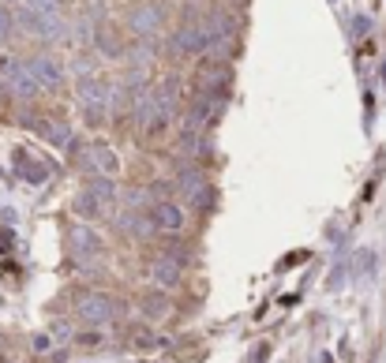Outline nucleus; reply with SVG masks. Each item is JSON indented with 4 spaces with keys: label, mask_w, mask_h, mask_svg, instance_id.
<instances>
[{
    "label": "nucleus",
    "mask_w": 386,
    "mask_h": 363,
    "mask_svg": "<svg viewBox=\"0 0 386 363\" xmlns=\"http://www.w3.org/2000/svg\"><path fill=\"white\" fill-rule=\"evenodd\" d=\"M165 311H169L165 296H146V300H143V315H146V319H161Z\"/></svg>",
    "instance_id": "nucleus-15"
},
{
    "label": "nucleus",
    "mask_w": 386,
    "mask_h": 363,
    "mask_svg": "<svg viewBox=\"0 0 386 363\" xmlns=\"http://www.w3.org/2000/svg\"><path fill=\"white\" fill-rule=\"evenodd\" d=\"M116 315V303H113V296H105V292H87L79 300V319L82 322H94V326H102L109 322Z\"/></svg>",
    "instance_id": "nucleus-7"
},
{
    "label": "nucleus",
    "mask_w": 386,
    "mask_h": 363,
    "mask_svg": "<svg viewBox=\"0 0 386 363\" xmlns=\"http://www.w3.org/2000/svg\"><path fill=\"white\" fill-rule=\"evenodd\" d=\"M68 240H71V255H76V258H98V255L105 251V247H102V240H98L90 229H82V225L71 229V232H68Z\"/></svg>",
    "instance_id": "nucleus-9"
},
{
    "label": "nucleus",
    "mask_w": 386,
    "mask_h": 363,
    "mask_svg": "<svg viewBox=\"0 0 386 363\" xmlns=\"http://www.w3.org/2000/svg\"><path fill=\"white\" fill-rule=\"evenodd\" d=\"M113 94L116 90L109 87L105 79H98V76H87L79 82V101H82V113H87V120L94 127H102L109 113H113Z\"/></svg>",
    "instance_id": "nucleus-1"
},
{
    "label": "nucleus",
    "mask_w": 386,
    "mask_h": 363,
    "mask_svg": "<svg viewBox=\"0 0 386 363\" xmlns=\"http://www.w3.org/2000/svg\"><path fill=\"white\" fill-rule=\"evenodd\" d=\"M38 132L49 139L53 146H71V127H68V120H42Z\"/></svg>",
    "instance_id": "nucleus-11"
},
{
    "label": "nucleus",
    "mask_w": 386,
    "mask_h": 363,
    "mask_svg": "<svg viewBox=\"0 0 386 363\" xmlns=\"http://www.w3.org/2000/svg\"><path fill=\"white\" fill-rule=\"evenodd\" d=\"M0 79H4V90L15 98H38L42 87L34 82L26 60H12V57H0Z\"/></svg>",
    "instance_id": "nucleus-2"
},
{
    "label": "nucleus",
    "mask_w": 386,
    "mask_h": 363,
    "mask_svg": "<svg viewBox=\"0 0 386 363\" xmlns=\"http://www.w3.org/2000/svg\"><path fill=\"white\" fill-rule=\"evenodd\" d=\"M4 4H12V8H19V4H26V0H4Z\"/></svg>",
    "instance_id": "nucleus-16"
},
{
    "label": "nucleus",
    "mask_w": 386,
    "mask_h": 363,
    "mask_svg": "<svg viewBox=\"0 0 386 363\" xmlns=\"http://www.w3.org/2000/svg\"><path fill=\"white\" fill-rule=\"evenodd\" d=\"M150 225L158 232H184V225H188V210L180 206V202L173 199H161V202H150Z\"/></svg>",
    "instance_id": "nucleus-6"
},
{
    "label": "nucleus",
    "mask_w": 386,
    "mask_h": 363,
    "mask_svg": "<svg viewBox=\"0 0 386 363\" xmlns=\"http://www.w3.org/2000/svg\"><path fill=\"white\" fill-rule=\"evenodd\" d=\"M94 45H98V53H102V57H128L124 34H116L113 26H102V30H98V38H94Z\"/></svg>",
    "instance_id": "nucleus-10"
},
{
    "label": "nucleus",
    "mask_w": 386,
    "mask_h": 363,
    "mask_svg": "<svg viewBox=\"0 0 386 363\" xmlns=\"http://www.w3.org/2000/svg\"><path fill=\"white\" fill-rule=\"evenodd\" d=\"M26 68H30L34 82L42 87V94H60V90L68 87V68H64L57 57H30Z\"/></svg>",
    "instance_id": "nucleus-4"
},
{
    "label": "nucleus",
    "mask_w": 386,
    "mask_h": 363,
    "mask_svg": "<svg viewBox=\"0 0 386 363\" xmlns=\"http://www.w3.org/2000/svg\"><path fill=\"white\" fill-rule=\"evenodd\" d=\"M161 23H165L161 8L150 4V0H143V4H135V8H128V15H124V26H128V30H132L139 42H150V34H161Z\"/></svg>",
    "instance_id": "nucleus-5"
},
{
    "label": "nucleus",
    "mask_w": 386,
    "mask_h": 363,
    "mask_svg": "<svg viewBox=\"0 0 386 363\" xmlns=\"http://www.w3.org/2000/svg\"><path fill=\"white\" fill-rule=\"evenodd\" d=\"M90 154H94V165L102 172H109L113 176L116 169H121V165H116V157H113V150H109V146H90Z\"/></svg>",
    "instance_id": "nucleus-14"
},
{
    "label": "nucleus",
    "mask_w": 386,
    "mask_h": 363,
    "mask_svg": "<svg viewBox=\"0 0 386 363\" xmlns=\"http://www.w3.org/2000/svg\"><path fill=\"white\" fill-rule=\"evenodd\" d=\"M90 191H94L105 206H113V202H116V184L109 180V176H94V180H90Z\"/></svg>",
    "instance_id": "nucleus-13"
},
{
    "label": "nucleus",
    "mask_w": 386,
    "mask_h": 363,
    "mask_svg": "<svg viewBox=\"0 0 386 363\" xmlns=\"http://www.w3.org/2000/svg\"><path fill=\"white\" fill-rule=\"evenodd\" d=\"M210 34L203 23H188V26H177V30L169 34V53L173 57H199V53L210 49Z\"/></svg>",
    "instance_id": "nucleus-3"
},
{
    "label": "nucleus",
    "mask_w": 386,
    "mask_h": 363,
    "mask_svg": "<svg viewBox=\"0 0 386 363\" xmlns=\"http://www.w3.org/2000/svg\"><path fill=\"white\" fill-rule=\"evenodd\" d=\"M150 277H154L161 288H173V285H180V277H184V263H180L177 255H161V258H154Z\"/></svg>",
    "instance_id": "nucleus-8"
},
{
    "label": "nucleus",
    "mask_w": 386,
    "mask_h": 363,
    "mask_svg": "<svg viewBox=\"0 0 386 363\" xmlns=\"http://www.w3.org/2000/svg\"><path fill=\"white\" fill-rule=\"evenodd\" d=\"M105 210H109V206H105V202L98 199V195L90 191V188L76 199V213H79V218H87V221H90V218H94V221H98V218H105Z\"/></svg>",
    "instance_id": "nucleus-12"
}]
</instances>
